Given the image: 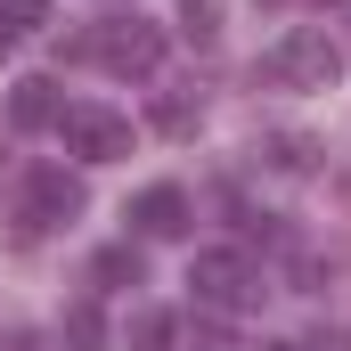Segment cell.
Segmentation results:
<instances>
[{
  "label": "cell",
  "instance_id": "cell-1",
  "mask_svg": "<svg viewBox=\"0 0 351 351\" xmlns=\"http://www.w3.org/2000/svg\"><path fill=\"white\" fill-rule=\"evenodd\" d=\"M74 58L131 82V74H156V66H164V33H156L147 16H98V25L74 33Z\"/></svg>",
  "mask_w": 351,
  "mask_h": 351
},
{
  "label": "cell",
  "instance_id": "cell-2",
  "mask_svg": "<svg viewBox=\"0 0 351 351\" xmlns=\"http://www.w3.org/2000/svg\"><path fill=\"white\" fill-rule=\"evenodd\" d=\"M335 74H343V49H335L319 25H294V33L262 58V82H278V90H327Z\"/></svg>",
  "mask_w": 351,
  "mask_h": 351
},
{
  "label": "cell",
  "instance_id": "cell-3",
  "mask_svg": "<svg viewBox=\"0 0 351 351\" xmlns=\"http://www.w3.org/2000/svg\"><path fill=\"white\" fill-rule=\"evenodd\" d=\"M188 286H196V302H204V311H254V302H262L254 262H245V254H229V245H221V254H196V262H188Z\"/></svg>",
  "mask_w": 351,
  "mask_h": 351
},
{
  "label": "cell",
  "instance_id": "cell-4",
  "mask_svg": "<svg viewBox=\"0 0 351 351\" xmlns=\"http://www.w3.org/2000/svg\"><path fill=\"white\" fill-rule=\"evenodd\" d=\"M58 139H66V156H82V164L131 156V123L106 114V106H66V114H58Z\"/></svg>",
  "mask_w": 351,
  "mask_h": 351
},
{
  "label": "cell",
  "instance_id": "cell-5",
  "mask_svg": "<svg viewBox=\"0 0 351 351\" xmlns=\"http://www.w3.org/2000/svg\"><path fill=\"white\" fill-rule=\"evenodd\" d=\"M90 196H82V180L66 172V164H41V172L25 180V221H74Z\"/></svg>",
  "mask_w": 351,
  "mask_h": 351
},
{
  "label": "cell",
  "instance_id": "cell-6",
  "mask_svg": "<svg viewBox=\"0 0 351 351\" xmlns=\"http://www.w3.org/2000/svg\"><path fill=\"white\" fill-rule=\"evenodd\" d=\"M188 188H172V180H156V188H139L131 196V229L139 237H188Z\"/></svg>",
  "mask_w": 351,
  "mask_h": 351
},
{
  "label": "cell",
  "instance_id": "cell-7",
  "mask_svg": "<svg viewBox=\"0 0 351 351\" xmlns=\"http://www.w3.org/2000/svg\"><path fill=\"white\" fill-rule=\"evenodd\" d=\"M8 114H16V131H58V114H66V90L49 82V74H25V82L8 90Z\"/></svg>",
  "mask_w": 351,
  "mask_h": 351
},
{
  "label": "cell",
  "instance_id": "cell-8",
  "mask_svg": "<svg viewBox=\"0 0 351 351\" xmlns=\"http://www.w3.org/2000/svg\"><path fill=\"white\" fill-rule=\"evenodd\" d=\"M262 164H269V172H294V180H302L311 164H319V147H311L302 131H269V139H262Z\"/></svg>",
  "mask_w": 351,
  "mask_h": 351
},
{
  "label": "cell",
  "instance_id": "cell-9",
  "mask_svg": "<svg viewBox=\"0 0 351 351\" xmlns=\"http://www.w3.org/2000/svg\"><path fill=\"white\" fill-rule=\"evenodd\" d=\"M58 343H66V351H106V319H98V302H74V311H66Z\"/></svg>",
  "mask_w": 351,
  "mask_h": 351
},
{
  "label": "cell",
  "instance_id": "cell-10",
  "mask_svg": "<svg viewBox=\"0 0 351 351\" xmlns=\"http://www.w3.org/2000/svg\"><path fill=\"white\" fill-rule=\"evenodd\" d=\"M131 351H180V319L172 311H139L131 319Z\"/></svg>",
  "mask_w": 351,
  "mask_h": 351
},
{
  "label": "cell",
  "instance_id": "cell-11",
  "mask_svg": "<svg viewBox=\"0 0 351 351\" xmlns=\"http://www.w3.org/2000/svg\"><path fill=\"white\" fill-rule=\"evenodd\" d=\"M196 123H204V106H196L188 90H172V98H156V131H172V139H188Z\"/></svg>",
  "mask_w": 351,
  "mask_h": 351
},
{
  "label": "cell",
  "instance_id": "cell-12",
  "mask_svg": "<svg viewBox=\"0 0 351 351\" xmlns=\"http://www.w3.org/2000/svg\"><path fill=\"white\" fill-rule=\"evenodd\" d=\"M180 33L188 41H221V0H180Z\"/></svg>",
  "mask_w": 351,
  "mask_h": 351
},
{
  "label": "cell",
  "instance_id": "cell-13",
  "mask_svg": "<svg viewBox=\"0 0 351 351\" xmlns=\"http://www.w3.org/2000/svg\"><path fill=\"white\" fill-rule=\"evenodd\" d=\"M98 278H106V286H139V254H131V245H106V254H98Z\"/></svg>",
  "mask_w": 351,
  "mask_h": 351
},
{
  "label": "cell",
  "instance_id": "cell-14",
  "mask_svg": "<svg viewBox=\"0 0 351 351\" xmlns=\"http://www.w3.org/2000/svg\"><path fill=\"white\" fill-rule=\"evenodd\" d=\"M188 351H245V343H237V327H221V319H196V327H188Z\"/></svg>",
  "mask_w": 351,
  "mask_h": 351
},
{
  "label": "cell",
  "instance_id": "cell-15",
  "mask_svg": "<svg viewBox=\"0 0 351 351\" xmlns=\"http://www.w3.org/2000/svg\"><path fill=\"white\" fill-rule=\"evenodd\" d=\"M0 25L8 33H33V25H49V0H0Z\"/></svg>",
  "mask_w": 351,
  "mask_h": 351
},
{
  "label": "cell",
  "instance_id": "cell-16",
  "mask_svg": "<svg viewBox=\"0 0 351 351\" xmlns=\"http://www.w3.org/2000/svg\"><path fill=\"white\" fill-rule=\"evenodd\" d=\"M302 351H351V335L335 327V335H319V343H302Z\"/></svg>",
  "mask_w": 351,
  "mask_h": 351
},
{
  "label": "cell",
  "instance_id": "cell-17",
  "mask_svg": "<svg viewBox=\"0 0 351 351\" xmlns=\"http://www.w3.org/2000/svg\"><path fill=\"white\" fill-rule=\"evenodd\" d=\"M8 351H49V343H41V335H8Z\"/></svg>",
  "mask_w": 351,
  "mask_h": 351
},
{
  "label": "cell",
  "instance_id": "cell-18",
  "mask_svg": "<svg viewBox=\"0 0 351 351\" xmlns=\"http://www.w3.org/2000/svg\"><path fill=\"white\" fill-rule=\"evenodd\" d=\"M262 351H302V343H262Z\"/></svg>",
  "mask_w": 351,
  "mask_h": 351
},
{
  "label": "cell",
  "instance_id": "cell-19",
  "mask_svg": "<svg viewBox=\"0 0 351 351\" xmlns=\"http://www.w3.org/2000/svg\"><path fill=\"white\" fill-rule=\"evenodd\" d=\"M262 8H278V0H262Z\"/></svg>",
  "mask_w": 351,
  "mask_h": 351
}]
</instances>
